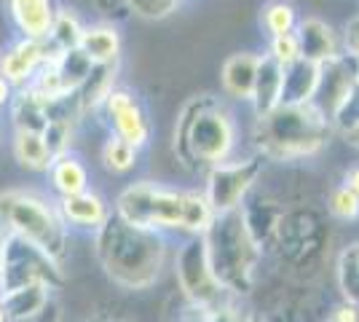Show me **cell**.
<instances>
[{"label": "cell", "mask_w": 359, "mask_h": 322, "mask_svg": "<svg viewBox=\"0 0 359 322\" xmlns=\"http://www.w3.org/2000/svg\"><path fill=\"white\" fill-rule=\"evenodd\" d=\"M113 213L132 226L169 239L201 236L215 217L198 185H172L150 177L123 185L113 199Z\"/></svg>", "instance_id": "obj_1"}, {"label": "cell", "mask_w": 359, "mask_h": 322, "mask_svg": "<svg viewBox=\"0 0 359 322\" xmlns=\"http://www.w3.org/2000/svg\"><path fill=\"white\" fill-rule=\"evenodd\" d=\"M241 123L236 107L220 94H194L180 107L172 132V151L188 175H204L215 164L241 154Z\"/></svg>", "instance_id": "obj_2"}, {"label": "cell", "mask_w": 359, "mask_h": 322, "mask_svg": "<svg viewBox=\"0 0 359 322\" xmlns=\"http://www.w3.org/2000/svg\"><path fill=\"white\" fill-rule=\"evenodd\" d=\"M91 253L100 271L123 293H145L161 282L172 261V239L140 229L113 213L91 234Z\"/></svg>", "instance_id": "obj_3"}, {"label": "cell", "mask_w": 359, "mask_h": 322, "mask_svg": "<svg viewBox=\"0 0 359 322\" xmlns=\"http://www.w3.org/2000/svg\"><path fill=\"white\" fill-rule=\"evenodd\" d=\"M330 215L325 201L285 199L276 215L269 239L263 242L266 263H273V271L295 282H316L322 266L330 261Z\"/></svg>", "instance_id": "obj_4"}, {"label": "cell", "mask_w": 359, "mask_h": 322, "mask_svg": "<svg viewBox=\"0 0 359 322\" xmlns=\"http://www.w3.org/2000/svg\"><path fill=\"white\" fill-rule=\"evenodd\" d=\"M332 137V123L316 102H282L276 110L252 119L250 151L260 156L266 164L292 167L319 159L327 151Z\"/></svg>", "instance_id": "obj_5"}, {"label": "cell", "mask_w": 359, "mask_h": 322, "mask_svg": "<svg viewBox=\"0 0 359 322\" xmlns=\"http://www.w3.org/2000/svg\"><path fill=\"white\" fill-rule=\"evenodd\" d=\"M207 258L215 276L233 298L252 301L257 285L263 282L266 255L257 245L252 229L241 210L215 215L207 231L201 234Z\"/></svg>", "instance_id": "obj_6"}, {"label": "cell", "mask_w": 359, "mask_h": 322, "mask_svg": "<svg viewBox=\"0 0 359 322\" xmlns=\"http://www.w3.org/2000/svg\"><path fill=\"white\" fill-rule=\"evenodd\" d=\"M0 223L8 234L32 242L67 269L70 263V229L65 226L57 199L41 188H3L0 191Z\"/></svg>", "instance_id": "obj_7"}, {"label": "cell", "mask_w": 359, "mask_h": 322, "mask_svg": "<svg viewBox=\"0 0 359 322\" xmlns=\"http://www.w3.org/2000/svg\"><path fill=\"white\" fill-rule=\"evenodd\" d=\"M169 266H172V274L177 279L180 295L191 311H210V309L225 304L228 298H233L212 271L201 236L177 239V245L172 247Z\"/></svg>", "instance_id": "obj_8"}, {"label": "cell", "mask_w": 359, "mask_h": 322, "mask_svg": "<svg viewBox=\"0 0 359 322\" xmlns=\"http://www.w3.org/2000/svg\"><path fill=\"white\" fill-rule=\"evenodd\" d=\"M67 282V269L32 242L8 234L0 245V293H8L25 285H48L62 290Z\"/></svg>", "instance_id": "obj_9"}, {"label": "cell", "mask_w": 359, "mask_h": 322, "mask_svg": "<svg viewBox=\"0 0 359 322\" xmlns=\"http://www.w3.org/2000/svg\"><path fill=\"white\" fill-rule=\"evenodd\" d=\"M266 161L252 151H241L236 159L215 164L201 175V191L210 201L212 213L223 215L241 210V204L266 175Z\"/></svg>", "instance_id": "obj_10"}, {"label": "cell", "mask_w": 359, "mask_h": 322, "mask_svg": "<svg viewBox=\"0 0 359 322\" xmlns=\"http://www.w3.org/2000/svg\"><path fill=\"white\" fill-rule=\"evenodd\" d=\"M94 119L105 126L107 135L126 140L137 151H145L156 132L145 100L140 97V92H135L132 86H123V83H116L107 92Z\"/></svg>", "instance_id": "obj_11"}, {"label": "cell", "mask_w": 359, "mask_h": 322, "mask_svg": "<svg viewBox=\"0 0 359 322\" xmlns=\"http://www.w3.org/2000/svg\"><path fill=\"white\" fill-rule=\"evenodd\" d=\"M57 207H60V215L65 220V226L70 229V234H94L105 226L113 215V201L107 199L102 191H97L94 185L81 191V194H73V196H65V199H57Z\"/></svg>", "instance_id": "obj_12"}, {"label": "cell", "mask_w": 359, "mask_h": 322, "mask_svg": "<svg viewBox=\"0 0 359 322\" xmlns=\"http://www.w3.org/2000/svg\"><path fill=\"white\" fill-rule=\"evenodd\" d=\"M46 41H30V38H14L8 46L0 51V76L11 83V89L30 86L41 67L48 60Z\"/></svg>", "instance_id": "obj_13"}, {"label": "cell", "mask_w": 359, "mask_h": 322, "mask_svg": "<svg viewBox=\"0 0 359 322\" xmlns=\"http://www.w3.org/2000/svg\"><path fill=\"white\" fill-rule=\"evenodd\" d=\"M359 83V62L351 60L348 54H338L322 65L319 76V92H316V105L325 110V116H332L335 107L346 100V94Z\"/></svg>", "instance_id": "obj_14"}, {"label": "cell", "mask_w": 359, "mask_h": 322, "mask_svg": "<svg viewBox=\"0 0 359 322\" xmlns=\"http://www.w3.org/2000/svg\"><path fill=\"white\" fill-rule=\"evenodd\" d=\"M263 51L244 48L220 65V92L231 105H250Z\"/></svg>", "instance_id": "obj_15"}, {"label": "cell", "mask_w": 359, "mask_h": 322, "mask_svg": "<svg viewBox=\"0 0 359 322\" xmlns=\"http://www.w3.org/2000/svg\"><path fill=\"white\" fill-rule=\"evenodd\" d=\"M3 6L16 38L46 41L60 0H3Z\"/></svg>", "instance_id": "obj_16"}, {"label": "cell", "mask_w": 359, "mask_h": 322, "mask_svg": "<svg viewBox=\"0 0 359 322\" xmlns=\"http://www.w3.org/2000/svg\"><path fill=\"white\" fill-rule=\"evenodd\" d=\"M300 43V54L303 60H311L316 65H325L327 60L344 54V43H341V32L330 25L322 16H300L298 27H295Z\"/></svg>", "instance_id": "obj_17"}, {"label": "cell", "mask_w": 359, "mask_h": 322, "mask_svg": "<svg viewBox=\"0 0 359 322\" xmlns=\"http://www.w3.org/2000/svg\"><path fill=\"white\" fill-rule=\"evenodd\" d=\"M46 183L54 199H65L91 188V169L78 151H67L51 159V164L46 169Z\"/></svg>", "instance_id": "obj_18"}, {"label": "cell", "mask_w": 359, "mask_h": 322, "mask_svg": "<svg viewBox=\"0 0 359 322\" xmlns=\"http://www.w3.org/2000/svg\"><path fill=\"white\" fill-rule=\"evenodd\" d=\"M78 51L94 67H100V65H121V57H123V35H121V27L116 22H107V19L91 22V25L83 27Z\"/></svg>", "instance_id": "obj_19"}, {"label": "cell", "mask_w": 359, "mask_h": 322, "mask_svg": "<svg viewBox=\"0 0 359 322\" xmlns=\"http://www.w3.org/2000/svg\"><path fill=\"white\" fill-rule=\"evenodd\" d=\"M282 92H285V67L263 54L260 67H257V78H255L252 100H250L252 119H260V116H266L282 105Z\"/></svg>", "instance_id": "obj_20"}, {"label": "cell", "mask_w": 359, "mask_h": 322, "mask_svg": "<svg viewBox=\"0 0 359 322\" xmlns=\"http://www.w3.org/2000/svg\"><path fill=\"white\" fill-rule=\"evenodd\" d=\"M8 148H11V159L16 161V167L30 175H46V169L54 159V154L46 145L43 132H32V129H11Z\"/></svg>", "instance_id": "obj_21"}, {"label": "cell", "mask_w": 359, "mask_h": 322, "mask_svg": "<svg viewBox=\"0 0 359 322\" xmlns=\"http://www.w3.org/2000/svg\"><path fill=\"white\" fill-rule=\"evenodd\" d=\"M319 76H322V65L311 60H303L287 65L285 67V92L282 102L290 105H303V102H314L319 92Z\"/></svg>", "instance_id": "obj_22"}, {"label": "cell", "mask_w": 359, "mask_h": 322, "mask_svg": "<svg viewBox=\"0 0 359 322\" xmlns=\"http://www.w3.org/2000/svg\"><path fill=\"white\" fill-rule=\"evenodd\" d=\"M6 119L11 129H32V132H43L48 126V102H43L38 94L32 92L30 86L25 89H16L8 110H6Z\"/></svg>", "instance_id": "obj_23"}, {"label": "cell", "mask_w": 359, "mask_h": 322, "mask_svg": "<svg viewBox=\"0 0 359 322\" xmlns=\"http://www.w3.org/2000/svg\"><path fill=\"white\" fill-rule=\"evenodd\" d=\"M57 295L54 288L48 285H25V288H14L8 293H0L3 298V309L8 322H25L35 317L38 311H43L48 307V301Z\"/></svg>", "instance_id": "obj_24"}, {"label": "cell", "mask_w": 359, "mask_h": 322, "mask_svg": "<svg viewBox=\"0 0 359 322\" xmlns=\"http://www.w3.org/2000/svg\"><path fill=\"white\" fill-rule=\"evenodd\" d=\"M332 276L338 298L359 309V239L338 250L332 261Z\"/></svg>", "instance_id": "obj_25"}, {"label": "cell", "mask_w": 359, "mask_h": 322, "mask_svg": "<svg viewBox=\"0 0 359 322\" xmlns=\"http://www.w3.org/2000/svg\"><path fill=\"white\" fill-rule=\"evenodd\" d=\"M83 27H86V22L81 19V14L75 11L73 6L60 3L54 22H51V30H48V38H46V46L51 51H73L81 43Z\"/></svg>", "instance_id": "obj_26"}, {"label": "cell", "mask_w": 359, "mask_h": 322, "mask_svg": "<svg viewBox=\"0 0 359 322\" xmlns=\"http://www.w3.org/2000/svg\"><path fill=\"white\" fill-rule=\"evenodd\" d=\"M140 154L142 151H137L126 140L107 135L100 145V167L105 169L110 177H129L140 167Z\"/></svg>", "instance_id": "obj_27"}, {"label": "cell", "mask_w": 359, "mask_h": 322, "mask_svg": "<svg viewBox=\"0 0 359 322\" xmlns=\"http://www.w3.org/2000/svg\"><path fill=\"white\" fill-rule=\"evenodd\" d=\"M300 16L303 14L292 0H266L260 6L257 25H260L266 38H276V35H285V32H295Z\"/></svg>", "instance_id": "obj_28"}, {"label": "cell", "mask_w": 359, "mask_h": 322, "mask_svg": "<svg viewBox=\"0 0 359 322\" xmlns=\"http://www.w3.org/2000/svg\"><path fill=\"white\" fill-rule=\"evenodd\" d=\"M325 210L332 223H359V196L351 194L341 180L327 191Z\"/></svg>", "instance_id": "obj_29"}, {"label": "cell", "mask_w": 359, "mask_h": 322, "mask_svg": "<svg viewBox=\"0 0 359 322\" xmlns=\"http://www.w3.org/2000/svg\"><path fill=\"white\" fill-rule=\"evenodd\" d=\"M188 314L196 322H257L252 301H241V298H228L225 304L210 309V311H191Z\"/></svg>", "instance_id": "obj_30"}, {"label": "cell", "mask_w": 359, "mask_h": 322, "mask_svg": "<svg viewBox=\"0 0 359 322\" xmlns=\"http://www.w3.org/2000/svg\"><path fill=\"white\" fill-rule=\"evenodd\" d=\"M185 0H126L129 16L142 19V22H164L180 11Z\"/></svg>", "instance_id": "obj_31"}, {"label": "cell", "mask_w": 359, "mask_h": 322, "mask_svg": "<svg viewBox=\"0 0 359 322\" xmlns=\"http://www.w3.org/2000/svg\"><path fill=\"white\" fill-rule=\"evenodd\" d=\"M269 60H273L276 65H292L298 62L303 54H300V43L295 32H285V35H276V38H266V51H263Z\"/></svg>", "instance_id": "obj_32"}, {"label": "cell", "mask_w": 359, "mask_h": 322, "mask_svg": "<svg viewBox=\"0 0 359 322\" xmlns=\"http://www.w3.org/2000/svg\"><path fill=\"white\" fill-rule=\"evenodd\" d=\"M330 123H332V132L341 137L344 132L354 129L359 123V83L346 94V100L335 107V113L330 116Z\"/></svg>", "instance_id": "obj_33"}, {"label": "cell", "mask_w": 359, "mask_h": 322, "mask_svg": "<svg viewBox=\"0 0 359 322\" xmlns=\"http://www.w3.org/2000/svg\"><path fill=\"white\" fill-rule=\"evenodd\" d=\"M341 43H344V54H348L351 60L359 62V11L344 25V30H341Z\"/></svg>", "instance_id": "obj_34"}, {"label": "cell", "mask_w": 359, "mask_h": 322, "mask_svg": "<svg viewBox=\"0 0 359 322\" xmlns=\"http://www.w3.org/2000/svg\"><path fill=\"white\" fill-rule=\"evenodd\" d=\"M325 322H359V309L338 298V301L330 304Z\"/></svg>", "instance_id": "obj_35"}, {"label": "cell", "mask_w": 359, "mask_h": 322, "mask_svg": "<svg viewBox=\"0 0 359 322\" xmlns=\"http://www.w3.org/2000/svg\"><path fill=\"white\" fill-rule=\"evenodd\" d=\"M25 322H62V304H60V298L54 295V298L48 301V307H46L43 311H38L35 317H30V320H25Z\"/></svg>", "instance_id": "obj_36"}, {"label": "cell", "mask_w": 359, "mask_h": 322, "mask_svg": "<svg viewBox=\"0 0 359 322\" xmlns=\"http://www.w3.org/2000/svg\"><path fill=\"white\" fill-rule=\"evenodd\" d=\"M341 183H344L346 188L351 191V194H357V196H359V161L344 169V175H341Z\"/></svg>", "instance_id": "obj_37"}, {"label": "cell", "mask_w": 359, "mask_h": 322, "mask_svg": "<svg viewBox=\"0 0 359 322\" xmlns=\"http://www.w3.org/2000/svg\"><path fill=\"white\" fill-rule=\"evenodd\" d=\"M11 97H14V89H11V83H8L6 78L0 76V119L6 116V110H8V102H11Z\"/></svg>", "instance_id": "obj_38"}, {"label": "cell", "mask_w": 359, "mask_h": 322, "mask_svg": "<svg viewBox=\"0 0 359 322\" xmlns=\"http://www.w3.org/2000/svg\"><path fill=\"white\" fill-rule=\"evenodd\" d=\"M341 140H344V142L348 145V148H351V151H357V154H359V123L354 126V129L344 132V135H341Z\"/></svg>", "instance_id": "obj_39"}, {"label": "cell", "mask_w": 359, "mask_h": 322, "mask_svg": "<svg viewBox=\"0 0 359 322\" xmlns=\"http://www.w3.org/2000/svg\"><path fill=\"white\" fill-rule=\"evenodd\" d=\"M75 322H123L118 317H107V314H91V317H83V320H75Z\"/></svg>", "instance_id": "obj_40"}, {"label": "cell", "mask_w": 359, "mask_h": 322, "mask_svg": "<svg viewBox=\"0 0 359 322\" xmlns=\"http://www.w3.org/2000/svg\"><path fill=\"white\" fill-rule=\"evenodd\" d=\"M3 142H6V126H3V119H0V148H3Z\"/></svg>", "instance_id": "obj_41"}, {"label": "cell", "mask_w": 359, "mask_h": 322, "mask_svg": "<svg viewBox=\"0 0 359 322\" xmlns=\"http://www.w3.org/2000/svg\"><path fill=\"white\" fill-rule=\"evenodd\" d=\"M0 322H8V317H6V309H3V298H0Z\"/></svg>", "instance_id": "obj_42"}, {"label": "cell", "mask_w": 359, "mask_h": 322, "mask_svg": "<svg viewBox=\"0 0 359 322\" xmlns=\"http://www.w3.org/2000/svg\"><path fill=\"white\" fill-rule=\"evenodd\" d=\"M175 322H196V320L191 317V314H185V317H180V320H175Z\"/></svg>", "instance_id": "obj_43"}, {"label": "cell", "mask_w": 359, "mask_h": 322, "mask_svg": "<svg viewBox=\"0 0 359 322\" xmlns=\"http://www.w3.org/2000/svg\"><path fill=\"white\" fill-rule=\"evenodd\" d=\"M3 236H6V226L0 223V245H3Z\"/></svg>", "instance_id": "obj_44"}, {"label": "cell", "mask_w": 359, "mask_h": 322, "mask_svg": "<svg viewBox=\"0 0 359 322\" xmlns=\"http://www.w3.org/2000/svg\"><path fill=\"white\" fill-rule=\"evenodd\" d=\"M257 322H260V320H257Z\"/></svg>", "instance_id": "obj_45"}]
</instances>
